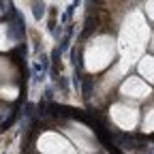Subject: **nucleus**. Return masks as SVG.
<instances>
[{"mask_svg": "<svg viewBox=\"0 0 154 154\" xmlns=\"http://www.w3.org/2000/svg\"><path fill=\"white\" fill-rule=\"evenodd\" d=\"M113 60V41L109 36H96L86 45L84 51V64L90 73L103 71Z\"/></svg>", "mask_w": 154, "mask_h": 154, "instance_id": "nucleus-1", "label": "nucleus"}, {"mask_svg": "<svg viewBox=\"0 0 154 154\" xmlns=\"http://www.w3.org/2000/svg\"><path fill=\"white\" fill-rule=\"evenodd\" d=\"M38 150L43 154H75L73 143L60 133H43L38 137Z\"/></svg>", "mask_w": 154, "mask_h": 154, "instance_id": "nucleus-2", "label": "nucleus"}, {"mask_svg": "<svg viewBox=\"0 0 154 154\" xmlns=\"http://www.w3.org/2000/svg\"><path fill=\"white\" fill-rule=\"evenodd\" d=\"M135 109H128V107H124V105H113L111 107V120L118 124L120 128H133V124H135Z\"/></svg>", "mask_w": 154, "mask_h": 154, "instance_id": "nucleus-3", "label": "nucleus"}, {"mask_svg": "<svg viewBox=\"0 0 154 154\" xmlns=\"http://www.w3.org/2000/svg\"><path fill=\"white\" fill-rule=\"evenodd\" d=\"M124 96H133V99H141V96L148 94V86H143L141 79H137V77H131V79H126L122 84V90H120Z\"/></svg>", "mask_w": 154, "mask_h": 154, "instance_id": "nucleus-4", "label": "nucleus"}, {"mask_svg": "<svg viewBox=\"0 0 154 154\" xmlns=\"http://www.w3.org/2000/svg\"><path fill=\"white\" fill-rule=\"evenodd\" d=\"M13 47V38L9 34V26L7 24H0V51H7Z\"/></svg>", "mask_w": 154, "mask_h": 154, "instance_id": "nucleus-5", "label": "nucleus"}, {"mask_svg": "<svg viewBox=\"0 0 154 154\" xmlns=\"http://www.w3.org/2000/svg\"><path fill=\"white\" fill-rule=\"evenodd\" d=\"M141 73H143L146 77H150V79H154V60H152V58H143Z\"/></svg>", "mask_w": 154, "mask_h": 154, "instance_id": "nucleus-6", "label": "nucleus"}, {"mask_svg": "<svg viewBox=\"0 0 154 154\" xmlns=\"http://www.w3.org/2000/svg\"><path fill=\"white\" fill-rule=\"evenodd\" d=\"M15 96H17V88H15V86H11V88H9V84H7V86H0V99L13 101Z\"/></svg>", "mask_w": 154, "mask_h": 154, "instance_id": "nucleus-7", "label": "nucleus"}]
</instances>
